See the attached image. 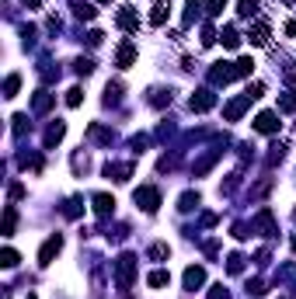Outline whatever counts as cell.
<instances>
[{"label": "cell", "instance_id": "cell-13", "mask_svg": "<svg viewBox=\"0 0 296 299\" xmlns=\"http://www.w3.org/2000/svg\"><path fill=\"white\" fill-rule=\"evenodd\" d=\"M118 24H122V28H136V14H133V7H122V14H118Z\"/></svg>", "mask_w": 296, "mask_h": 299}, {"label": "cell", "instance_id": "cell-18", "mask_svg": "<svg viewBox=\"0 0 296 299\" xmlns=\"http://www.w3.org/2000/svg\"><path fill=\"white\" fill-rule=\"evenodd\" d=\"M80 101H84V91H80V87H73V91L66 94V104H70V108H77Z\"/></svg>", "mask_w": 296, "mask_h": 299}, {"label": "cell", "instance_id": "cell-6", "mask_svg": "<svg viewBox=\"0 0 296 299\" xmlns=\"http://www.w3.org/2000/svg\"><path fill=\"white\" fill-rule=\"evenodd\" d=\"M167 14H171V4H167V0H157V7H154V14H150V24L160 28V24L167 21Z\"/></svg>", "mask_w": 296, "mask_h": 299}, {"label": "cell", "instance_id": "cell-14", "mask_svg": "<svg viewBox=\"0 0 296 299\" xmlns=\"http://www.w3.org/2000/svg\"><path fill=\"white\" fill-rule=\"evenodd\" d=\"M133 56H136V49H133V45H122V49H118V66H129Z\"/></svg>", "mask_w": 296, "mask_h": 299}, {"label": "cell", "instance_id": "cell-27", "mask_svg": "<svg viewBox=\"0 0 296 299\" xmlns=\"http://www.w3.org/2000/svg\"><path fill=\"white\" fill-rule=\"evenodd\" d=\"M293 247H296V240H293Z\"/></svg>", "mask_w": 296, "mask_h": 299}, {"label": "cell", "instance_id": "cell-7", "mask_svg": "<svg viewBox=\"0 0 296 299\" xmlns=\"http://www.w3.org/2000/svg\"><path fill=\"white\" fill-rule=\"evenodd\" d=\"M202 282H206V271L192 264V268L185 271V289H195V285H202Z\"/></svg>", "mask_w": 296, "mask_h": 299}, {"label": "cell", "instance_id": "cell-22", "mask_svg": "<svg viewBox=\"0 0 296 299\" xmlns=\"http://www.w3.org/2000/svg\"><path fill=\"white\" fill-rule=\"evenodd\" d=\"M244 268V258L240 254H230V271H240Z\"/></svg>", "mask_w": 296, "mask_h": 299}, {"label": "cell", "instance_id": "cell-17", "mask_svg": "<svg viewBox=\"0 0 296 299\" xmlns=\"http://www.w3.org/2000/svg\"><path fill=\"white\" fill-rule=\"evenodd\" d=\"M73 70H77L80 77H87V73L94 70V63H91V60H77V63H73Z\"/></svg>", "mask_w": 296, "mask_h": 299}, {"label": "cell", "instance_id": "cell-19", "mask_svg": "<svg viewBox=\"0 0 296 299\" xmlns=\"http://www.w3.org/2000/svg\"><path fill=\"white\" fill-rule=\"evenodd\" d=\"M279 108L282 112H296V94H286V98L279 101Z\"/></svg>", "mask_w": 296, "mask_h": 299}, {"label": "cell", "instance_id": "cell-3", "mask_svg": "<svg viewBox=\"0 0 296 299\" xmlns=\"http://www.w3.org/2000/svg\"><path fill=\"white\" fill-rule=\"evenodd\" d=\"M133 264H136L133 254H122V258H118V285H122V289H126L129 279H133Z\"/></svg>", "mask_w": 296, "mask_h": 299}, {"label": "cell", "instance_id": "cell-5", "mask_svg": "<svg viewBox=\"0 0 296 299\" xmlns=\"http://www.w3.org/2000/svg\"><path fill=\"white\" fill-rule=\"evenodd\" d=\"M213 104H216L213 91H199V94H192V112H206V108H213Z\"/></svg>", "mask_w": 296, "mask_h": 299}, {"label": "cell", "instance_id": "cell-1", "mask_svg": "<svg viewBox=\"0 0 296 299\" xmlns=\"http://www.w3.org/2000/svg\"><path fill=\"white\" fill-rule=\"evenodd\" d=\"M255 129H258V132H265V136L279 132V115H276V112H261V115L255 119Z\"/></svg>", "mask_w": 296, "mask_h": 299}, {"label": "cell", "instance_id": "cell-24", "mask_svg": "<svg viewBox=\"0 0 296 299\" xmlns=\"http://www.w3.org/2000/svg\"><path fill=\"white\" fill-rule=\"evenodd\" d=\"M209 299H227V289H223V285H213V296Z\"/></svg>", "mask_w": 296, "mask_h": 299}, {"label": "cell", "instance_id": "cell-4", "mask_svg": "<svg viewBox=\"0 0 296 299\" xmlns=\"http://www.w3.org/2000/svg\"><path fill=\"white\" fill-rule=\"evenodd\" d=\"M136 202L146 209V212H154V209L160 205V195L154 192V188H139V192H136Z\"/></svg>", "mask_w": 296, "mask_h": 299}, {"label": "cell", "instance_id": "cell-9", "mask_svg": "<svg viewBox=\"0 0 296 299\" xmlns=\"http://www.w3.org/2000/svg\"><path fill=\"white\" fill-rule=\"evenodd\" d=\"M237 14H240V18H255L258 14V0H237Z\"/></svg>", "mask_w": 296, "mask_h": 299}, {"label": "cell", "instance_id": "cell-12", "mask_svg": "<svg viewBox=\"0 0 296 299\" xmlns=\"http://www.w3.org/2000/svg\"><path fill=\"white\" fill-rule=\"evenodd\" d=\"M219 39H223L227 49H237V45H240V35H237L234 28H223V35H219Z\"/></svg>", "mask_w": 296, "mask_h": 299}, {"label": "cell", "instance_id": "cell-21", "mask_svg": "<svg viewBox=\"0 0 296 299\" xmlns=\"http://www.w3.org/2000/svg\"><path fill=\"white\" fill-rule=\"evenodd\" d=\"M18 84H21L18 77H7V87H4V91H7V98H14V91H18Z\"/></svg>", "mask_w": 296, "mask_h": 299}, {"label": "cell", "instance_id": "cell-23", "mask_svg": "<svg viewBox=\"0 0 296 299\" xmlns=\"http://www.w3.org/2000/svg\"><path fill=\"white\" fill-rule=\"evenodd\" d=\"M150 258H167V247L157 243V247H150Z\"/></svg>", "mask_w": 296, "mask_h": 299}, {"label": "cell", "instance_id": "cell-8", "mask_svg": "<svg viewBox=\"0 0 296 299\" xmlns=\"http://www.w3.org/2000/svg\"><path fill=\"white\" fill-rule=\"evenodd\" d=\"M112 209H115V199L112 195H94V212L98 216H108Z\"/></svg>", "mask_w": 296, "mask_h": 299}, {"label": "cell", "instance_id": "cell-20", "mask_svg": "<svg viewBox=\"0 0 296 299\" xmlns=\"http://www.w3.org/2000/svg\"><path fill=\"white\" fill-rule=\"evenodd\" d=\"M0 264H4V268H14V264H18V254H14V251L7 247V251H4V261H0Z\"/></svg>", "mask_w": 296, "mask_h": 299}, {"label": "cell", "instance_id": "cell-26", "mask_svg": "<svg viewBox=\"0 0 296 299\" xmlns=\"http://www.w3.org/2000/svg\"><path fill=\"white\" fill-rule=\"evenodd\" d=\"M28 4H32V7H39V0H28Z\"/></svg>", "mask_w": 296, "mask_h": 299}, {"label": "cell", "instance_id": "cell-25", "mask_svg": "<svg viewBox=\"0 0 296 299\" xmlns=\"http://www.w3.org/2000/svg\"><path fill=\"white\" fill-rule=\"evenodd\" d=\"M286 35H296V18L289 21V24H286Z\"/></svg>", "mask_w": 296, "mask_h": 299}, {"label": "cell", "instance_id": "cell-2", "mask_svg": "<svg viewBox=\"0 0 296 299\" xmlns=\"http://www.w3.org/2000/svg\"><path fill=\"white\" fill-rule=\"evenodd\" d=\"M59 247H63V237H59V233L56 237H49L45 243H42V251H39V264H49V261L59 254Z\"/></svg>", "mask_w": 296, "mask_h": 299}, {"label": "cell", "instance_id": "cell-11", "mask_svg": "<svg viewBox=\"0 0 296 299\" xmlns=\"http://www.w3.org/2000/svg\"><path fill=\"white\" fill-rule=\"evenodd\" d=\"M251 70H255V60H248V56H244V60H237V63H234V73H237V77H248Z\"/></svg>", "mask_w": 296, "mask_h": 299}, {"label": "cell", "instance_id": "cell-10", "mask_svg": "<svg viewBox=\"0 0 296 299\" xmlns=\"http://www.w3.org/2000/svg\"><path fill=\"white\" fill-rule=\"evenodd\" d=\"M248 39L255 42V45H265V42H268V24H255V28H251V35H248Z\"/></svg>", "mask_w": 296, "mask_h": 299}, {"label": "cell", "instance_id": "cell-16", "mask_svg": "<svg viewBox=\"0 0 296 299\" xmlns=\"http://www.w3.org/2000/svg\"><path fill=\"white\" fill-rule=\"evenodd\" d=\"M167 282H171V275H167V271H154V275H150V285H154V289L167 285Z\"/></svg>", "mask_w": 296, "mask_h": 299}, {"label": "cell", "instance_id": "cell-15", "mask_svg": "<svg viewBox=\"0 0 296 299\" xmlns=\"http://www.w3.org/2000/svg\"><path fill=\"white\" fill-rule=\"evenodd\" d=\"M14 223H18V212H14V209H7V216H4V233H7V237L14 233Z\"/></svg>", "mask_w": 296, "mask_h": 299}]
</instances>
